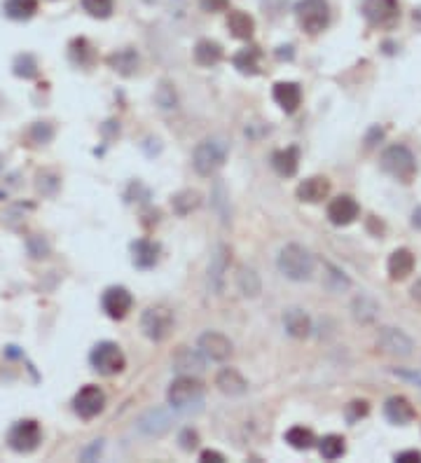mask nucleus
Returning a JSON list of instances; mask_svg holds the SVG:
<instances>
[{"label":"nucleus","mask_w":421,"mask_h":463,"mask_svg":"<svg viewBox=\"0 0 421 463\" xmlns=\"http://www.w3.org/2000/svg\"><path fill=\"white\" fill-rule=\"evenodd\" d=\"M132 305H134L132 293L122 286L105 288V293L101 295V307L105 311V316L113 318V321H122L132 311Z\"/></svg>","instance_id":"12"},{"label":"nucleus","mask_w":421,"mask_h":463,"mask_svg":"<svg viewBox=\"0 0 421 463\" xmlns=\"http://www.w3.org/2000/svg\"><path fill=\"white\" fill-rule=\"evenodd\" d=\"M323 286L328 288L330 293H342V291H349L351 288V279L344 274L340 267H335L333 262H323Z\"/></svg>","instance_id":"31"},{"label":"nucleus","mask_w":421,"mask_h":463,"mask_svg":"<svg viewBox=\"0 0 421 463\" xmlns=\"http://www.w3.org/2000/svg\"><path fill=\"white\" fill-rule=\"evenodd\" d=\"M42 443V428L35 419H19L12 423L7 430V445L17 454H30L35 452Z\"/></svg>","instance_id":"5"},{"label":"nucleus","mask_w":421,"mask_h":463,"mask_svg":"<svg viewBox=\"0 0 421 463\" xmlns=\"http://www.w3.org/2000/svg\"><path fill=\"white\" fill-rule=\"evenodd\" d=\"M204 358H202V351H192V348H178L173 356V370L178 372V375H202L204 372Z\"/></svg>","instance_id":"22"},{"label":"nucleus","mask_w":421,"mask_h":463,"mask_svg":"<svg viewBox=\"0 0 421 463\" xmlns=\"http://www.w3.org/2000/svg\"><path fill=\"white\" fill-rule=\"evenodd\" d=\"M379 314V305L374 302L372 298H367V295H358L354 300V318L358 323H372L374 318Z\"/></svg>","instance_id":"34"},{"label":"nucleus","mask_w":421,"mask_h":463,"mask_svg":"<svg viewBox=\"0 0 421 463\" xmlns=\"http://www.w3.org/2000/svg\"><path fill=\"white\" fill-rule=\"evenodd\" d=\"M155 103L162 110H175V108H178V94H175V89L168 80H162V82H159V87L155 89Z\"/></svg>","instance_id":"38"},{"label":"nucleus","mask_w":421,"mask_h":463,"mask_svg":"<svg viewBox=\"0 0 421 463\" xmlns=\"http://www.w3.org/2000/svg\"><path fill=\"white\" fill-rule=\"evenodd\" d=\"M277 264H279V271L283 276L290 279V281H297V283L309 281L313 276V271H316V260H313V255L300 244L283 246Z\"/></svg>","instance_id":"1"},{"label":"nucleus","mask_w":421,"mask_h":463,"mask_svg":"<svg viewBox=\"0 0 421 463\" xmlns=\"http://www.w3.org/2000/svg\"><path fill=\"white\" fill-rule=\"evenodd\" d=\"M211 206L216 209V213L223 218V223H229V194H227V187L223 180H216L213 185V192H211Z\"/></svg>","instance_id":"37"},{"label":"nucleus","mask_w":421,"mask_h":463,"mask_svg":"<svg viewBox=\"0 0 421 463\" xmlns=\"http://www.w3.org/2000/svg\"><path fill=\"white\" fill-rule=\"evenodd\" d=\"M381 171H386L388 176H393L400 183H412L417 176V159L412 155V150L408 146H388L384 153H381Z\"/></svg>","instance_id":"3"},{"label":"nucleus","mask_w":421,"mask_h":463,"mask_svg":"<svg viewBox=\"0 0 421 463\" xmlns=\"http://www.w3.org/2000/svg\"><path fill=\"white\" fill-rule=\"evenodd\" d=\"M171 409H166V407L148 409V412L139 416V421H136V428H139V433H143L145 438H162V435H166V433L173 428Z\"/></svg>","instance_id":"11"},{"label":"nucleus","mask_w":421,"mask_h":463,"mask_svg":"<svg viewBox=\"0 0 421 463\" xmlns=\"http://www.w3.org/2000/svg\"><path fill=\"white\" fill-rule=\"evenodd\" d=\"M14 75L17 78H24V80H30L38 75V61L33 59V54H19L14 59Z\"/></svg>","instance_id":"40"},{"label":"nucleus","mask_w":421,"mask_h":463,"mask_svg":"<svg viewBox=\"0 0 421 463\" xmlns=\"http://www.w3.org/2000/svg\"><path fill=\"white\" fill-rule=\"evenodd\" d=\"M367 402L365 400H354L351 405L347 407V416H349V421H358L361 416H365L367 414Z\"/></svg>","instance_id":"46"},{"label":"nucleus","mask_w":421,"mask_h":463,"mask_svg":"<svg viewBox=\"0 0 421 463\" xmlns=\"http://www.w3.org/2000/svg\"><path fill=\"white\" fill-rule=\"evenodd\" d=\"M272 166L281 178H293L297 169H300V150L295 146L277 150V153L272 155Z\"/></svg>","instance_id":"24"},{"label":"nucleus","mask_w":421,"mask_h":463,"mask_svg":"<svg viewBox=\"0 0 421 463\" xmlns=\"http://www.w3.org/2000/svg\"><path fill=\"white\" fill-rule=\"evenodd\" d=\"M103 407H105V393L94 384L82 386V389L75 393V398H73L75 414H78L80 419H84V421L98 416L103 412Z\"/></svg>","instance_id":"9"},{"label":"nucleus","mask_w":421,"mask_h":463,"mask_svg":"<svg viewBox=\"0 0 421 463\" xmlns=\"http://www.w3.org/2000/svg\"><path fill=\"white\" fill-rule=\"evenodd\" d=\"M286 443L293 447V450H311L313 445H316V438H313V433L309 428H304V426H293V428H288L286 430Z\"/></svg>","instance_id":"35"},{"label":"nucleus","mask_w":421,"mask_h":463,"mask_svg":"<svg viewBox=\"0 0 421 463\" xmlns=\"http://www.w3.org/2000/svg\"><path fill=\"white\" fill-rule=\"evenodd\" d=\"M297 199L304 201V204H318L328 199L330 194V180L325 176H311V178H304L300 185L295 189Z\"/></svg>","instance_id":"17"},{"label":"nucleus","mask_w":421,"mask_h":463,"mask_svg":"<svg viewBox=\"0 0 421 463\" xmlns=\"http://www.w3.org/2000/svg\"><path fill=\"white\" fill-rule=\"evenodd\" d=\"M412 227L421 232V206H417L415 211H412Z\"/></svg>","instance_id":"51"},{"label":"nucleus","mask_w":421,"mask_h":463,"mask_svg":"<svg viewBox=\"0 0 421 463\" xmlns=\"http://www.w3.org/2000/svg\"><path fill=\"white\" fill-rule=\"evenodd\" d=\"M173 311L166 305H152L141 316V330L150 341H164L173 332Z\"/></svg>","instance_id":"6"},{"label":"nucleus","mask_w":421,"mask_h":463,"mask_svg":"<svg viewBox=\"0 0 421 463\" xmlns=\"http://www.w3.org/2000/svg\"><path fill=\"white\" fill-rule=\"evenodd\" d=\"M318 452L325 461H335V459L344 457V452H347V443H344L342 435H335V433H330V435H325L318 443Z\"/></svg>","instance_id":"36"},{"label":"nucleus","mask_w":421,"mask_h":463,"mask_svg":"<svg viewBox=\"0 0 421 463\" xmlns=\"http://www.w3.org/2000/svg\"><path fill=\"white\" fill-rule=\"evenodd\" d=\"M384 414H386V419L391 421V423H398V426H408V423L415 421V407L410 405V400L408 398H403V396H393V398H388L384 402Z\"/></svg>","instance_id":"20"},{"label":"nucleus","mask_w":421,"mask_h":463,"mask_svg":"<svg viewBox=\"0 0 421 463\" xmlns=\"http://www.w3.org/2000/svg\"><path fill=\"white\" fill-rule=\"evenodd\" d=\"M272 96L286 112H295L302 103V89L297 82H277Z\"/></svg>","instance_id":"23"},{"label":"nucleus","mask_w":421,"mask_h":463,"mask_svg":"<svg viewBox=\"0 0 421 463\" xmlns=\"http://www.w3.org/2000/svg\"><path fill=\"white\" fill-rule=\"evenodd\" d=\"M26 248H28V255L33 257V260H45V257L50 255V244L47 239L40 237V234H33V237H28L26 241Z\"/></svg>","instance_id":"43"},{"label":"nucleus","mask_w":421,"mask_h":463,"mask_svg":"<svg viewBox=\"0 0 421 463\" xmlns=\"http://www.w3.org/2000/svg\"><path fill=\"white\" fill-rule=\"evenodd\" d=\"M377 344L384 348L386 353L398 356V358H408L415 351V341L410 335H405L398 328H379L377 332Z\"/></svg>","instance_id":"14"},{"label":"nucleus","mask_w":421,"mask_h":463,"mask_svg":"<svg viewBox=\"0 0 421 463\" xmlns=\"http://www.w3.org/2000/svg\"><path fill=\"white\" fill-rule=\"evenodd\" d=\"M71 57H73V61L80 64V66L91 64V47H89V42L84 40V37L71 42Z\"/></svg>","instance_id":"44"},{"label":"nucleus","mask_w":421,"mask_h":463,"mask_svg":"<svg viewBox=\"0 0 421 463\" xmlns=\"http://www.w3.org/2000/svg\"><path fill=\"white\" fill-rule=\"evenodd\" d=\"M227 28H229V33L234 37H239V40H250L253 31H255V21H253V17L246 12L232 10L227 14Z\"/></svg>","instance_id":"27"},{"label":"nucleus","mask_w":421,"mask_h":463,"mask_svg":"<svg viewBox=\"0 0 421 463\" xmlns=\"http://www.w3.org/2000/svg\"><path fill=\"white\" fill-rule=\"evenodd\" d=\"M199 204H202V194L197 189H180L178 194L171 197V209L178 216H190L199 209Z\"/></svg>","instance_id":"30"},{"label":"nucleus","mask_w":421,"mask_h":463,"mask_svg":"<svg viewBox=\"0 0 421 463\" xmlns=\"http://www.w3.org/2000/svg\"><path fill=\"white\" fill-rule=\"evenodd\" d=\"M199 459H202L204 463H223V461H225L223 454L216 452V450H204L202 457H199Z\"/></svg>","instance_id":"50"},{"label":"nucleus","mask_w":421,"mask_h":463,"mask_svg":"<svg viewBox=\"0 0 421 463\" xmlns=\"http://www.w3.org/2000/svg\"><path fill=\"white\" fill-rule=\"evenodd\" d=\"M159 260V246L150 239H139L132 244V262L139 269H152Z\"/></svg>","instance_id":"25"},{"label":"nucleus","mask_w":421,"mask_h":463,"mask_svg":"<svg viewBox=\"0 0 421 463\" xmlns=\"http://www.w3.org/2000/svg\"><path fill=\"white\" fill-rule=\"evenodd\" d=\"M38 12V0H5V14L14 21H26Z\"/></svg>","instance_id":"33"},{"label":"nucleus","mask_w":421,"mask_h":463,"mask_svg":"<svg viewBox=\"0 0 421 463\" xmlns=\"http://www.w3.org/2000/svg\"><path fill=\"white\" fill-rule=\"evenodd\" d=\"M195 61L206 68L216 66L223 61V47L216 40H199L195 47Z\"/></svg>","instance_id":"28"},{"label":"nucleus","mask_w":421,"mask_h":463,"mask_svg":"<svg viewBox=\"0 0 421 463\" xmlns=\"http://www.w3.org/2000/svg\"><path fill=\"white\" fill-rule=\"evenodd\" d=\"M89 363L98 375H105V377L120 375V372L127 368L125 353H122V348L115 344V341H98V344L91 348Z\"/></svg>","instance_id":"7"},{"label":"nucleus","mask_w":421,"mask_h":463,"mask_svg":"<svg viewBox=\"0 0 421 463\" xmlns=\"http://www.w3.org/2000/svg\"><path fill=\"white\" fill-rule=\"evenodd\" d=\"M84 12L96 19H108L113 14V0H80Z\"/></svg>","instance_id":"41"},{"label":"nucleus","mask_w":421,"mask_h":463,"mask_svg":"<svg viewBox=\"0 0 421 463\" xmlns=\"http://www.w3.org/2000/svg\"><path fill=\"white\" fill-rule=\"evenodd\" d=\"M386 269H388V276H391L393 281L408 279L412 271H415V255H412V250H408V248L393 250V253L388 255Z\"/></svg>","instance_id":"21"},{"label":"nucleus","mask_w":421,"mask_h":463,"mask_svg":"<svg viewBox=\"0 0 421 463\" xmlns=\"http://www.w3.org/2000/svg\"><path fill=\"white\" fill-rule=\"evenodd\" d=\"M197 348L202 351L204 358L216 361V363H225L229 361V356L234 353V344L229 341V337H225L223 332H218V330L202 332L197 339Z\"/></svg>","instance_id":"10"},{"label":"nucleus","mask_w":421,"mask_h":463,"mask_svg":"<svg viewBox=\"0 0 421 463\" xmlns=\"http://www.w3.org/2000/svg\"><path fill=\"white\" fill-rule=\"evenodd\" d=\"M108 66L115 73L125 75V78H132V75H136V71H139L141 59H139V54H136V49L125 47V49L113 52V54L108 57Z\"/></svg>","instance_id":"26"},{"label":"nucleus","mask_w":421,"mask_h":463,"mask_svg":"<svg viewBox=\"0 0 421 463\" xmlns=\"http://www.w3.org/2000/svg\"><path fill=\"white\" fill-rule=\"evenodd\" d=\"M227 153H229V148H227L225 139H220V136H211V139L199 141L192 153L195 171L204 178L213 176V173H218L225 166Z\"/></svg>","instance_id":"2"},{"label":"nucleus","mask_w":421,"mask_h":463,"mask_svg":"<svg viewBox=\"0 0 421 463\" xmlns=\"http://www.w3.org/2000/svg\"><path fill=\"white\" fill-rule=\"evenodd\" d=\"M178 443H180V450H185V452H195L197 447H199V435H197V430L192 428H185L178 435Z\"/></svg>","instance_id":"45"},{"label":"nucleus","mask_w":421,"mask_h":463,"mask_svg":"<svg viewBox=\"0 0 421 463\" xmlns=\"http://www.w3.org/2000/svg\"><path fill=\"white\" fill-rule=\"evenodd\" d=\"M236 286H239L243 298H258L260 291H263V283H260L258 271L253 267H246V264L239 267V271H236Z\"/></svg>","instance_id":"29"},{"label":"nucleus","mask_w":421,"mask_h":463,"mask_svg":"<svg viewBox=\"0 0 421 463\" xmlns=\"http://www.w3.org/2000/svg\"><path fill=\"white\" fill-rule=\"evenodd\" d=\"M277 57L279 59H288V61H290V59H293V47H290V45H288V47H279Z\"/></svg>","instance_id":"52"},{"label":"nucleus","mask_w":421,"mask_h":463,"mask_svg":"<svg viewBox=\"0 0 421 463\" xmlns=\"http://www.w3.org/2000/svg\"><path fill=\"white\" fill-rule=\"evenodd\" d=\"M229 255H232V250H229L225 244H220L216 248V253L211 255L206 283H209V291L213 295H223V291H225V274L229 269Z\"/></svg>","instance_id":"13"},{"label":"nucleus","mask_w":421,"mask_h":463,"mask_svg":"<svg viewBox=\"0 0 421 463\" xmlns=\"http://www.w3.org/2000/svg\"><path fill=\"white\" fill-rule=\"evenodd\" d=\"M229 0H202V7L206 12H225Z\"/></svg>","instance_id":"48"},{"label":"nucleus","mask_w":421,"mask_h":463,"mask_svg":"<svg viewBox=\"0 0 421 463\" xmlns=\"http://www.w3.org/2000/svg\"><path fill=\"white\" fill-rule=\"evenodd\" d=\"M234 68L243 75H258L260 73V52L258 47H243L234 54Z\"/></svg>","instance_id":"32"},{"label":"nucleus","mask_w":421,"mask_h":463,"mask_svg":"<svg viewBox=\"0 0 421 463\" xmlns=\"http://www.w3.org/2000/svg\"><path fill=\"white\" fill-rule=\"evenodd\" d=\"M412 298H415V300H419V302H421V281H417V283H415V288H412Z\"/></svg>","instance_id":"53"},{"label":"nucleus","mask_w":421,"mask_h":463,"mask_svg":"<svg viewBox=\"0 0 421 463\" xmlns=\"http://www.w3.org/2000/svg\"><path fill=\"white\" fill-rule=\"evenodd\" d=\"M202 396H204V386L192 375H180L178 379H173L166 391V400L173 409H185L190 405H195V402L202 400Z\"/></svg>","instance_id":"8"},{"label":"nucleus","mask_w":421,"mask_h":463,"mask_svg":"<svg viewBox=\"0 0 421 463\" xmlns=\"http://www.w3.org/2000/svg\"><path fill=\"white\" fill-rule=\"evenodd\" d=\"M358 213H361V206H358V201L349 194L335 197V199L328 204V220L337 227L351 225L358 218Z\"/></svg>","instance_id":"15"},{"label":"nucleus","mask_w":421,"mask_h":463,"mask_svg":"<svg viewBox=\"0 0 421 463\" xmlns=\"http://www.w3.org/2000/svg\"><path fill=\"white\" fill-rule=\"evenodd\" d=\"M101 450H103V440H94V445L87 447V450L80 454V459L82 461H94L98 454H101Z\"/></svg>","instance_id":"47"},{"label":"nucleus","mask_w":421,"mask_h":463,"mask_svg":"<svg viewBox=\"0 0 421 463\" xmlns=\"http://www.w3.org/2000/svg\"><path fill=\"white\" fill-rule=\"evenodd\" d=\"M35 187L42 197H54L59 192V187H61V178L52 171H42V173H38Z\"/></svg>","instance_id":"39"},{"label":"nucleus","mask_w":421,"mask_h":463,"mask_svg":"<svg viewBox=\"0 0 421 463\" xmlns=\"http://www.w3.org/2000/svg\"><path fill=\"white\" fill-rule=\"evenodd\" d=\"M28 139L35 143V146H47V143L54 139V127L50 122H35L30 127L28 131Z\"/></svg>","instance_id":"42"},{"label":"nucleus","mask_w":421,"mask_h":463,"mask_svg":"<svg viewBox=\"0 0 421 463\" xmlns=\"http://www.w3.org/2000/svg\"><path fill=\"white\" fill-rule=\"evenodd\" d=\"M396 461L398 463H419L421 461V452H417V450L400 452V454H396Z\"/></svg>","instance_id":"49"},{"label":"nucleus","mask_w":421,"mask_h":463,"mask_svg":"<svg viewBox=\"0 0 421 463\" xmlns=\"http://www.w3.org/2000/svg\"><path fill=\"white\" fill-rule=\"evenodd\" d=\"M400 5L398 0H365L363 3V14L372 26H386L398 19Z\"/></svg>","instance_id":"16"},{"label":"nucleus","mask_w":421,"mask_h":463,"mask_svg":"<svg viewBox=\"0 0 421 463\" xmlns=\"http://www.w3.org/2000/svg\"><path fill=\"white\" fill-rule=\"evenodd\" d=\"M283 328L290 337L295 339H304L311 335V318L304 309L300 307H290L286 314H283Z\"/></svg>","instance_id":"18"},{"label":"nucleus","mask_w":421,"mask_h":463,"mask_svg":"<svg viewBox=\"0 0 421 463\" xmlns=\"http://www.w3.org/2000/svg\"><path fill=\"white\" fill-rule=\"evenodd\" d=\"M295 17L304 31L316 35L330 24V7H328V0H297Z\"/></svg>","instance_id":"4"},{"label":"nucleus","mask_w":421,"mask_h":463,"mask_svg":"<svg viewBox=\"0 0 421 463\" xmlns=\"http://www.w3.org/2000/svg\"><path fill=\"white\" fill-rule=\"evenodd\" d=\"M216 386L220 393L225 396H243L248 391V382L243 379V375L236 368H223L216 375Z\"/></svg>","instance_id":"19"}]
</instances>
